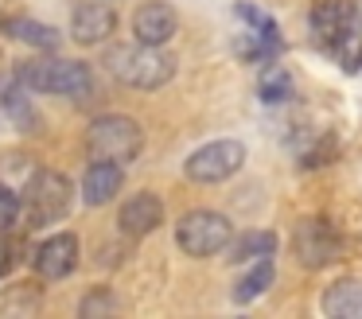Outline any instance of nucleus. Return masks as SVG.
Listing matches in <instances>:
<instances>
[{
	"label": "nucleus",
	"instance_id": "nucleus-1",
	"mask_svg": "<svg viewBox=\"0 0 362 319\" xmlns=\"http://www.w3.org/2000/svg\"><path fill=\"white\" fill-rule=\"evenodd\" d=\"M105 70L117 78L129 90H160V86L172 82L175 74V59L164 51V47L152 43H117L105 51Z\"/></svg>",
	"mask_w": 362,
	"mask_h": 319
},
{
	"label": "nucleus",
	"instance_id": "nucleus-2",
	"mask_svg": "<svg viewBox=\"0 0 362 319\" xmlns=\"http://www.w3.org/2000/svg\"><path fill=\"white\" fill-rule=\"evenodd\" d=\"M16 82L35 93H59V98H86L94 90V70L78 59L47 51L40 59H28L16 66Z\"/></svg>",
	"mask_w": 362,
	"mask_h": 319
},
{
	"label": "nucleus",
	"instance_id": "nucleus-3",
	"mask_svg": "<svg viewBox=\"0 0 362 319\" xmlns=\"http://www.w3.org/2000/svg\"><path fill=\"white\" fill-rule=\"evenodd\" d=\"M71 202H74V183L55 168L32 171V179L24 183V218L32 230L63 222L71 214Z\"/></svg>",
	"mask_w": 362,
	"mask_h": 319
},
{
	"label": "nucleus",
	"instance_id": "nucleus-4",
	"mask_svg": "<svg viewBox=\"0 0 362 319\" xmlns=\"http://www.w3.org/2000/svg\"><path fill=\"white\" fill-rule=\"evenodd\" d=\"M144 148V132L133 117L125 113H105L94 117L86 129V152L90 160H113V163H133Z\"/></svg>",
	"mask_w": 362,
	"mask_h": 319
},
{
	"label": "nucleus",
	"instance_id": "nucleus-5",
	"mask_svg": "<svg viewBox=\"0 0 362 319\" xmlns=\"http://www.w3.org/2000/svg\"><path fill=\"white\" fill-rule=\"evenodd\" d=\"M234 241V226L218 210H187L175 226V245L187 257H214Z\"/></svg>",
	"mask_w": 362,
	"mask_h": 319
},
{
	"label": "nucleus",
	"instance_id": "nucleus-6",
	"mask_svg": "<svg viewBox=\"0 0 362 319\" xmlns=\"http://www.w3.org/2000/svg\"><path fill=\"white\" fill-rule=\"evenodd\" d=\"M245 163V144L242 140H211V144L195 148V152L183 160V175L191 179V183H226V179H234L238 171H242Z\"/></svg>",
	"mask_w": 362,
	"mask_h": 319
},
{
	"label": "nucleus",
	"instance_id": "nucleus-7",
	"mask_svg": "<svg viewBox=\"0 0 362 319\" xmlns=\"http://www.w3.org/2000/svg\"><path fill=\"white\" fill-rule=\"evenodd\" d=\"M358 16H362V0H315L312 16H308L315 47L335 51V47L354 31V20H358Z\"/></svg>",
	"mask_w": 362,
	"mask_h": 319
},
{
	"label": "nucleus",
	"instance_id": "nucleus-8",
	"mask_svg": "<svg viewBox=\"0 0 362 319\" xmlns=\"http://www.w3.org/2000/svg\"><path fill=\"white\" fill-rule=\"evenodd\" d=\"M292 249H296L300 265H308V269H323V265L339 261L343 241H339L335 226H331L327 218H300L296 230H292Z\"/></svg>",
	"mask_w": 362,
	"mask_h": 319
},
{
	"label": "nucleus",
	"instance_id": "nucleus-9",
	"mask_svg": "<svg viewBox=\"0 0 362 319\" xmlns=\"http://www.w3.org/2000/svg\"><path fill=\"white\" fill-rule=\"evenodd\" d=\"M234 12H238V23H242V31H238V39H234V51L242 54V59L261 62V59L281 51V31H276V23L269 20L261 8L234 4Z\"/></svg>",
	"mask_w": 362,
	"mask_h": 319
},
{
	"label": "nucleus",
	"instance_id": "nucleus-10",
	"mask_svg": "<svg viewBox=\"0 0 362 319\" xmlns=\"http://www.w3.org/2000/svg\"><path fill=\"white\" fill-rule=\"evenodd\" d=\"M78 257H82L78 238L63 230V233H51V238H43L40 245H35L32 265H35V272H40L43 280H63V277H71V272L78 269Z\"/></svg>",
	"mask_w": 362,
	"mask_h": 319
},
{
	"label": "nucleus",
	"instance_id": "nucleus-11",
	"mask_svg": "<svg viewBox=\"0 0 362 319\" xmlns=\"http://www.w3.org/2000/svg\"><path fill=\"white\" fill-rule=\"evenodd\" d=\"M117 226L129 238H148L152 230H160V226H164V202H160V195H152V191L129 195V199L121 202Z\"/></svg>",
	"mask_w": 362,
	"mask_h": 319
},
{
	"label": "nucleus",
	"instance_id": "nucleus-12",
	"mask_svg": "<svg viewBox=\"0 0 362 319\" xmlns=\"http://www.w3.org/2000/svg\"><path fill=\"white\" fill-rule=\"evenodd\" d=\"M113 31H117V12H113L110 4H102V0H86V4L74 8V16H71L74 43L94 47V43H105Z\"/></svg>",
	"mask_w": 362,
	"mask_h": 319
},
{
	"label": "nucleus",
	"instance_id": "nucleus-13",
	"mask_svg": "<svg viewBox=\"0 0 362 319\" xmlns=\"http://www.w3.org/2000/svg\"><path fill=\"white\" fill-rule=\"evenodd\" d=\"M180 31V16H175V8L168 4V0H148V4L136 8L133 16V35L141 39V43H152V47H164L168 39Z\"/></svg>",
	"mask_w": 362,
	"mask_h": 319
},
{
	"label": "nucleus",
	"instance_id": "nucleus-14",
	"mask_svg": "<svg viewBox=\"0 0 362 319\" xmlns=\"http://www.w3.org/2000/svg\"><path fill=\"white\" fill-rule=\"evenodd\" d=\"M121 187H125V163L94 160L82 175V199H86V207H105L121 195Z\"/></svg>",
	"mask_w": 362,
	"mask_h": 319
},
{
	"label": "nucleus",
	"instance_id": "nucleus-15",
	"mask_svg": "<svg viewBox=\"0 0 362 319\" xmlns=\"http://www.w3.org/2000/svg\"><path fill=\"white\" fill-rule=\"evenodd\" d=\"M4 35L16 39V43L40 47V51H55L63 43V31L43 23V20H32V16H12V20H4Z\"/></svg>",
	"mask_w": 362,
	"mask_h": 319
},
{
	"label": "nucleus",
	"instance_id": "nucleus-16",
	"mask_svg": "<svg viewBox=\"0 0 362 319\" xmlns=\"http://www.w3.org/2000/svg\"><path fill=\"white\" fill-rule=\"evenodd\" d=\"M273 249H276V233L273 230H245L242 238H234L226 245V261L230 265H253V261H261V257H273Z\"/></svg>",
	"mask_w": 362,
	"mask_h": 319
},
{
	"label": "nucleus",
	"instance_id": "nucleus-17",
	"mask_svg": "<svg viewBox=\"0 0 362 319\" xmlns=\"http://www.w3.org/2000/svg\"><path fill=\"white\" fill-rule=\"evenodd\" d=\"M323 311L331 319H362V280H339L323 296Z\"/></svg>",
	"mask_w": 362,
	"mask_h": 319
},
{
	"label": "nucleus",
	"instance_id": "nucleus-18",
	"mask_svg": "<svg viewBox=\"0 0 362 319\" xmlns=\"http://www.w3.org/2000/svg\"><path fill=\"white\" fill-rule=\"evenodd\" d=\"M273 277H276V269H273V261H269V257L253 261L250 272H242V277L234 280V292H230V296H234V303H253L261 292H269Z\"/></svg>",
	"mask_w": 362,
	"mask_h": 319
},
{
	"label": "nucleus",
	"instance_id": "nucleus-19",
	"mask_svg": "<svg viewBox=\"0 0 362 319\" xmlns=\"http://www.w3.org/2000/svg\"><path fill=\"white\" fill-rule=\"evenodd\" d=\"M257 93H261V101H269V105H281V101L292 93V74L281 70V66H269L265 74L257 78Z\"/></svg>",
	"mask_w": 362,
	"mask_h": 319
},
{
	"label": "nucleus",
	"instance_id": "nucleus-20",
	"mask_svg": "<svg viewBox=\"0 0 362 319\" xmlns=\"http://www.w3.org/2000/svg\"><path fill=\"white\" fill-rule=\"evenodd\" d=\"M331 54H335V59H339V66H343L346 74H354V70L362 66V39H358V35H354V31H351V35H346L343 43H339L335 51H331Z\"/></svg>",
	"mask_w": 362,
	"mask_h": 319
},
{
	"label": "nucleus",
	"instance_id": "nucleus-21",
	"mask_svg": "<svg viewBox=\"0 0 362 319\" xmlns=\"http://www.w3.org/2000/svg\"><path fill=\"white\" fill-rule=\"evenodd\" d=\"M20 210H24V199H20L12 187L0 183V230H12L16 218H20Z\"/></svg>",
	"mask_w": 362,
	"mask_h": 319
},
{
	"label": "nucleus",
	"instance_id": "nucleus-22",
	"mask_svg": "<svg viewBox=\"0 0 362 319\" xmlns=\"http://www.w3.org/2000/svg\"><path fill=\"white\" fill-rule=\"evenodd\" d=\"M117 308V303H113V296L110 292H102V288H98L94 296H86V300H82V315H98V311H113Z\"/></svg>",
	"mask_w": 362,
	"mask_h": 319
},
{
	"label": "nucleus",
	"instance_id": "nucleus-23",
	"mask_svg": "<svg viewBox=\"0 0 362 319\" xmlns=\"http://www.w3.org/2000/svg\"><path fill=\"white\" fill-rule=\"evenodd\" d=\"M4 105H8V113L16 117V124H32V121H35L32 109H28L24 98H20V90H8V93H4Z\"/></svg>",
	"mask_w": 362,
	"mask_h": 319
},
{
	"label": "nucleus",
	"instance_id": "nucleus-24",
	"mask_svg": "<svg viewBox=\"0 0 362 319\" xmlns=\"http://www.w3.org/2000/svg\"><path fill=\"white\" fill-rule=\"evenodd\" d=\"M4 272H8V245L0 241V277H4Z\"/></svg>",
	"mask_w": 362,
	"mask_h": 319
}]
</instances>
